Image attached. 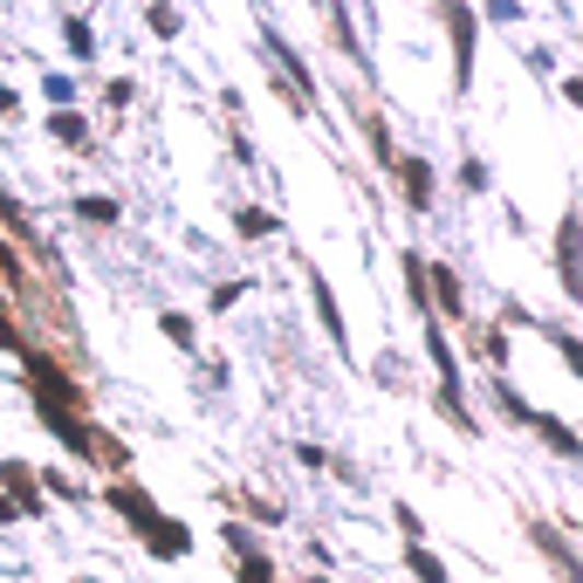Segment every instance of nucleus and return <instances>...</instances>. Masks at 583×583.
I'll return each instance as SVG.
<instances>
[{"label":"nucleus","instance_id":"0eeeda50","mask_svg":"<svg viewBox=\"0 0 583 583\" xmlns=\"http://www.w3.org/2000/svg\"><path fill=\"white\" fill-rule=\"evenodd\" d=\"M536 440L549 453H563V460H583V440H576V425H563L556 412H536Z\"/></svg>","mask_w":583,"mask_h":583},{"label":"nucleus","instance_id":"f8f14e48","mask_svg":"<svg viewBox=\"0 0 583 583\" xmlns=\"http://www.w3.org/2000/svg\"><path fill=\"white\" fill-rule=\"evenodd\" d=\"M275 234V213L268 207H241V241H268Z\"/></svg>","mask_w":583,"mask_h":583},{"label":"nucleus","instance_id":"4468645a","mask_svg":"<svg viewBox=\"0 0 583 583\" xmlns=\"http://www.w3.org/2000/svg\"><path fill=\"white\" fill-rule=\"evenodd\" d=\"M48 131H56L62 144H83V138H90V124L75 117V110H56V117H48Z\"/></svg>","mask_w":583,"mask_h":583},{"label":"nucleus","instance_id":"9b49d317","mask_svg":"<svg viewBox=\"0 0 583 583\" xmlns=\"http://www.w3.org/2000/svg\"><path fill=\"white\" fill-rule=\"evenodd\" d=\"M543 337L556 343V358H563V364H570V371L583 377V337H576V329H556V323H549V329H543Z\"/></svg>","mask_w":583,"mask_h":583},{"label":"nucleus","instance_id":"39448f33","mask_svg":"<svg viewBox=\"0 0 583 583\" xmlns=\"http://www.w3.org/2000/svg\"><path fill=\"white\" fill-rule=\"evenodd\" d=\"M144 543H151V556H159V563H179V556L193 549V528H186V522H165V515H159V522L144 528Z\"/></svg>","mask_w":583,"mask_h":583},{"label":"nucleus","instance_id":"7ed1b4c3","mask_svg":"<svg viewBox=\"0 0 583 583\" xmlns=\"http://www.w3.org/2000/svg\"><path fill=\"white\" fill-rule=\"evenodd\" d=\"M528 536H536V549H543V563L556 570V576H563V583H583V556L563 543V528H556V522H528Z\"/></svg>","mask_w":583,"mask_h":583},{"label":"nucleus","instance_id":"412c9836","mask_svg":"<svg viewBox=\"0 0 583 583\" xmlns=\"http://www.w3.org/2000/svg\"><path fill=\"white\" fill-rule=\"evenodd\" d=\"M69 48H75V56H90V48H96L90 42V21H69Z\"/></svg>","mask_w":583,"mask_h":583},{"label":"nucleus","instance_id":"a211bd4d","mask_svg":"<svg viewBox=\"0 0 583 583\" xmlns=\"http://www.w3.org/2000/svg\"><path fill=\"white\" fill-rule=\"evenodd\" d=\"M480 358L501 371V364H509V337H501V329H488V337H480Z\"/></svg>","mask_w":583,"mask_h":583},{"label":"nucleus","instance_id":"f257e3e1","mask_svg":"<svg viewBox=\"0 0 583 583\" xmlns=\"http://www.w3.org/2000/svg\"><path fill=\"white\" fill-rule=\"evenodd\" d=\"M556 282H563L570 302H583V213L556 220Z\"/></svg>","mask_w":583,"mask_h":583},{"label":"nucleus","instance_id":"2eb2a0df","mask_svg":"<svg viewBox=\"0 0 583 583\" xmlns=\"http://www.w3.org/2000/svg\"><path fill=\"white\" fill-rule=\"evenodd\" d=\"M159 329H165V337L179 343V350H193V343H199V329H193V316H179V310H172V316H165Z\"/></svg>","mask_w":583,"mask_h":583},{"label":"nucleus","instance_id":"ddd939ff","mask_svg":"<svg viewBox=\"0 0 583 583\" xmlns=\"http://www.w3.org/2000/svg\"><path fill=\"white\" fill-rule=\"evenodd\" d=\"M494 405H501V412H509L515 425H536V412H528V398H522L515 385H494Z\"/></svg>","mask_w":583,"mask_h":583},{"label":"nucleus","instance_id":"f03ea898","mask_svg":"<svg viewBox=\"0 0 583 583\" xmlns=\"http://www.w3.org/2000/svg\"><path fill=\"white\" fill-rule=\"evenodd\" d=\"M440 21H446V28H453V83H474V35H480V21L460 8V0H446V8H440Z\"/></svg>","mask_w":583,"mask_h":583},{"label":"nucleus","instance_id":"423d86ee","mask_svg":"<svg viewBox=\"0 0 583 583\" xmlns=\"http://www.w3.org/2000/svg\"><path fill=\"white\" fill-rule=\"evenodd\" d=\"M398 186H405V199H412V213L433 207V165L425 159H398Z\"/></svg>","mask_w":583,"mask_h":583},{"label":"nucleus","instance_id":"4be33fe9","mask_svg":"<svg viewBox=\"0 0 583 583\" xmlns=\"http://www.w3.org/2000/svg\"><path fill=\"white\" fill-rule=\"evenodd\" d=\"M563 96H570V104L583 110V75H570V83H563Z\"/></svg>","mask_w":583,"mask_h":583},{"label":"nucleus","instance_id":"9d476101","mask_svg":"<svg viewBox=\"0 0 583 583\" xmlns=\"http://www.w3.org/2000/svg\"><path fill=\"white\" fill-rule=\"evenodd\" d=\"M405 570H412L419 583H453V576H446V563H440V556L425 549V543H405Z\"/></svg>","mask_w":583,"mask_h":583},{"label":"nucleus","instance_id":"6e6552de","mask_svg":"<svg viewBox=\"0 0 583 583\" xmlns=\"http://www.w3.org/2000/svg\"><path fill=\"white\" fill-rule=\"evenodd\" d=\"M110 509L131 522V528H151V522H159V509H151L144 488H131V480H117V488H110Z\"/></svg>","mask_w":583,"mask_h":583},{"label":"nucleus","instance_id":"20e7f679","mask_svg":"<svg viewBox=\"0 0 583 583\" xmlns=\"http://www.w3.org/2000/svg\"><path fill=\"white\" fill-rule=\"evenodd\" d=\"M425 295H433L446 316H467V289H460V275H453L446 261H425Z\"/></svg>","mask_w":583,"mask_h":583},{"label":"nucleus","instance_id":"dca6fc26","mask_svg":"<svg viewBox=\"0 0 583 583\" xmlns=\"http://www.w3.org/2000/svg\"><path fill=\"white\" fill-rule=\"evenodd\" d=\"M75 213H83V220H117V199H104V193H83V199H75Z\"/></svg>","mask_w":583,"mask_h":583},{"label":"nucleus","instance_id":"5701e85b","mask_svg":"<svg viewBox=\"0 0 583 583\" xmlns=\"http://www.w3.org/2000/svg\"><path fill=\"white\" fill-rule=\"evenodd\" d=\"M75 583H96V576H75Z\"/></svg>","mask_w":583,"mask_h":583},{"label":"nucleus","instance_id":"aec40b11","mask_svg":"<svg viewBox=\"0 0 583 583\" xmlns=\"http://www.w3.org/2000/svg\"><path fill=\"white\" fill-rule=\"evenodd\" d=\"M144 21H151V28H159V35H179V8H151Z\"/></svg>","mask_w":583,"mask_h":583},{"label":"nucleus","instance_id":"f3484780","mask_svg":"<svg viewBox=\"0 0 583 583\" xmlns=\"http://www.w3.org/2000/svg\"><path fill=\"white\" fill-rule=\"evenodd\" d=\"M241 583H275V563L255 549V556H241Z\"/></svg>","mask_w":583,"mask_h":583},{"label":"nucleus","instance_id":"1a4fd4ad","mask_svg":"<svg viewBox=\"0 0 583 583\" xmlns=\"http://www.w3.org/2000/svg\"><path fill=\"white\" fill-rule=\"evenodd\" d=\"M310 295H316V316H323V329H329V343L350 350V329H343V310H337V295H329V282H310Z\"/></svg>","mask_w":583,"mask_h":583},{"label":"nucleus","instance_id":"6ab92c4d","mask_svg":"<svg viewBox=\"0 0 583 583\" xmlns=\"http://www.w3.org/2000/svg\"><path fill=\"white\" fill-rule=\"evenodd\" d=\"M42 488H48V494H62V501H83V488H75L69 474H42Z\"/></svg>","mask_w":583,"mask_h":583}]
</instances>
